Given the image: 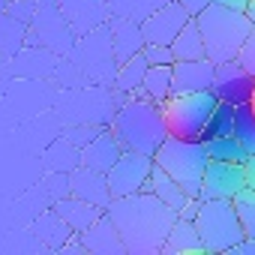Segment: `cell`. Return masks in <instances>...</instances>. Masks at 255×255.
<instances>
[{
	"label": "cell",
	"instance_id": "36",
	"mask_svg": "<svg viewBox=\"0 0 255 255\" xmlns=\"http://www.w3.org/2000/svg\"><path fill=\"white\" fill-rule=\"evenodd\" d=\"M42 192L48 195V201H57V198L72 195L69 174H66V171H48V174H45V183H42Z\"/></svg>",
	"mask_w": 255,
	"mask_h": 255
},
{
	"label": "cell",
	"instance_id": "25",
	"mask_svg": "<svg viewBox=\"0 0 255 255\" xmlns=\"http://www.w3.org/2000/svg\"><path fill=\"white\" fill-rule=\"evenodd\" d=\"M42 165H45V171H75L78 165H81V147H75L72 141H66L63 135L60 138H54L48 147H45V153H42Z\"/></svg>",
	"mask_w": 255,
	"mask_h": 255
},
{
	"label": "cell",
	"instance_id": "43",
	"mask_svg": "<svg viewBox=\"0 0 255 255\" xmlns=\"http://www.w3.org/2000/svg\"><path fill=\"white\" fill-rule=\"evenodd\" d=\"M243 171H246V186H249V189H255V153L243 162Z\"/></svg>",
	"mask_w": 255,
	"mask_h": 255
},
{
	"label": "cell",
	"instance_id": "37",
	"mask_svg": "<svg viewBox=\"0 0 255 255\" xmlns=\"http://www.w3.org/2000/svg\"><path fill=\"white\" fill-rule=\"evenodd\" d=\"M141 54H144V60H147L150 66H171V63H174V51H171V45L147 42V45L141 48Z\"/></svg>",
	"mask_w": 255,
	"mask_h": 255
},
{
	"label": "cell",
	"instance_id": "7",
	"mask_svg": "<svg viewBox=\"0 0 255 255\" xmlns=\"http://www.w3.org/2000/svg\"><path fill=\"white\" fill-rule=\"evenodd\" d=\"M216 93L213 90H201V93H180L162 102V114H165V126L171 138H183V141H201L204 138V126L216 108Z\"/></svg>",
	"mask_w": 255,
	"mask_h": 255
},
{
	"label": "cell",
	"instance_id": "15",
	"mask_svg": "<svg viewBox=\"0 0 255 255\" xmlns=\"http://www.w3.org/2000/svg\"><path fill=\"white\" fill-rule=\"evenodd\" d=\"M189 21V15L183 12L180 0H171V3L159 6L153 15H147L141 21V33H144V42H159V45H171L174 36L183 30V24Z\"/></svg>",
	"mask_w": 255,
	"mask_h": 255
},
{
	"label": "cell",
	"instance_id": "21",
	"mask_svg": "<svg viewBox=\"0 0 255 255\" xmlns=\"http://www.w3.org/2000/svg\"><path fill=\"white\" fill-rule=\"evenodd\" d=\"M30 231L36 234V240H39L45 249H54V252H57V249L72 237V234H75V231L69 228V222H66V219L51 207V204H48L45 210H39V213H36V219L30 222Z\"/></svg>",
	"mask_w": 255,
	"mask_h": 255
},
{
	"label": "cell",
	"instance_id": "32",
	"mask_svg": "<svg viewBox=\"0 0 255 255\" xmlns=\"http://www.w3.org/2000/svg\"><path fill=\"white\" fill-rule=\"evenodd\" d=\"M234 108L237 105H231V102H216V108H213V114H210V120H207V126H204V138L201 141H210V138H222V135H234Z\"/></svg>",
	"mask_w": 255,
	"mask_h": 255
},
{
	"label": "cell",
	"instance_id": "39",
	"mask_svg": "<svg viewBox=\"0 0 255 255\" xmlns=\"http://www.w3.org/2000/svg\"><path fill=\"white\" fill-rule=\"evenodd\" d=\"M6 12L15 15L18 21L30 24V21H33V12H36V0H9V3H6Z\"/></svg>",
	"mask_w": 255,
	"mask_h": 255
},
{
	"label": "cell",
	"instance_id": "31",
	"mask_svg": "<svg viewBox=\"0 0 255 255\" xmlns=\"http://www.w3.org/2000/svg\"><path fill=\"white\" fill-rule=\"evenodd\" d=\"M111 3V15H120V18H129V21H144L147 15H153L159 6L171 3V0H108Z\"/></svg>",
	"mask_w": 255,
	"mask_h": 255
},
{
	"label": "cell",
	"instance_id": "30",
	"mask_svg": "<svg viewBox=\"0 0 255 255\" xmlns=\"http://www.w3.org/2000/svg\"><path fill=\"white\" fill-rule=\"evenodd\" d=\"M204 147H207V156L216 159V162H237V165H243L249 159V150L237 141V135L210 138V141H204Z\"/></svg>",
	"mask_w": 255,
	"mask_h": 255
},
{
	"label": "cell",
	"instance_id": "14",
	"mask_svg": "<svg viewBox=\"0 0 255 255\" xmlns=\"http://www.w3.org/2000/svg\"><path fill=\"white\" fill-rule=\"evenodd\" d=\"M240 189H246V171L237 162H216L210 159L201 183V198H234Z\"/></svg>",
	"mask_w": 255,
	"mask_h": 255
},
{
	"label": "cell",
	"instance_id": "12",
	"mask_svg": "<svg viewBox=\"0 0 255 255\" xmlns=\"http://www.w3.org/2000/svg\"><path fill=\"white\" fill-rule=\"evenodd\" d=\"M216 78V63L210 57L198 60H174L171 63V96L210 90Z\"/></svg>",
	"mask_w": 255,
	"mask_h": 255
},
{
	"label": "cell",
	"instance_id": "3",
	"mask_svg": "<svg viewBox=\"0 0 255 255\" xmlns=\"http://www.w3.org/2000/svg\"><path fill=\"white\" fill-rule=\"evenodd\" d=\"M198 30L204 36V51L213 63H228L237 57L243 39L252 30V21L243 9L234 6H222V3H210L198 18Z\"/></svg>",
	"mask_w": 255,
	"mask_h": 255
},
{
	"label": "cell",
	"instance_id": "40",
	"mask_svg": "<svg viewBox=\"0 0 255 255\" xmlns=\"http://www.w3.org/2000/svg\"><path fill=\"white\" fill-rule=\"evenodd\" d=\"M60 255H87V249H84V240H81V234H72L60 249H57Z\"/></svg>",
	"mask_w": 255,
	"mask_h": 255
},
{
	"label": "cell",
	"instance_id": "45",
	"mask_svg": "<svg viewBox=\"0 0 255 255\" xmlns=\"http://www.w3.org/2000/svg\"><path fill=\"white\" fill-rule=\"evenodd\" d=\"M246 15H249V21L255 24V0H246V9H243Z\"/></svg>",
	"mask_w": 255,
	"mask_h": 255
},
{
	"label": "cell",
	"instance_id": "46",
	"mask_svg": "<svg viewBox=\"0 0 255 255\" xmlns=\"http://www.w3.org/2000/svg\"><path fill=\"white\" fill-rule=\"evenodd\" d=\"M6 3H9V0H0V9H6Z\"/></svg>",
	"mask_w": 255,
	"mask_h": 255
},
{
	"label": "cell",
	"instance_id": "26",
	"mask_svg": "<svg viewBox=\"0 0 255 255\" xmlns=\"http://www.w3.org/2000/svg\"><path fill=\"white\" fill-rule=\"evenodd\" d=\"M147 66H150V63L144 60V54H135V57L126 60V63H120V66H117V75H114V81H111L114 93H117V96H132V93H138Z\"/></svg>",
	"mask_w": 255,
	"mask_h": 255
},
{
	"label": "cell",
	"instance_id": "16",
	"mask_svg": "<svg viewBox=\"0 0 255 255\" xmlns=\"http://www.w3.org/2000/svg\"><path fill=\"white\" fill-rule=\"evenodd\" d=\"M60 63V54L42 48V45H24L15 57H12V72L18 78H30V81H48L54 78V69Z\"/></svg>",
	"mask_w": 255,
	"mask_h": 255
},
{
	"label": "cell",
	"instance_id": "9",
	"mask_svg": "<svg viewBox=\"0 0 255 255\" xmlns=\"http://www.w3.org/2000/svg\"><path fill=\"white\" fill-rule=\"evenodd\" d=\"M27 45H42L60 57H69L75 45V33L63 18L57 0H36L33 21L27 24Z\"/></svg>",
	"mask_w": 255,
	"mask_h": 255
},
{
	"label": "cell",
	"instance_id": "23",
	"mask_svg": "<svg viewBox=\"0 0 255 255\" xmlns=\"http://www.w3.org/2000/svg\"><path fill=\"white\" fill-rule=\"evenodd\" d=\"M144 192H153L159 201H165L174 213H180L192 198L186 195V189L165 171V168H159L156 162H153V171H150V180H147V186H144Z\"/></svg>",
	"mask_w": 255,
	"mask_h": 255
},
{
	"label": "cell",
	"instance_id": "17",
	"mask_svg": "<svg viewBox=\"0 0 255 255\" xmlns=\"http://www.w3.org/2000/svg\"><path fill=\"white\" fill-rule=\"evenodd\" d=\"M105 27H108V33H111V45H114V57H117V63H126L129 57L141 54V48L147 45L138 21L120 18V15H111Z\"/></svg>",
	"mask_w": 255,
	"mask_h": 255
},
{
	"label": "cell",
	"instance_id": "24",
	"mask_svg": "<svg viewBox=\"0 0 255 255\" xmlns=\"http://www.w3.org/2000/svg\"><path fill=\"white\" fill-rule=\"evenodd\" d=\"M186 252H204V243L198 237V228H195V219H186V216H177L168 237H165V246H162V255H186Z\"/></svg>",
	"mask_w": 255,
	"mask_h": 255
},
{
	"label": "cell",
	"instance_id": "18",
	"mask_svg": "<svg viewBox=\"0 0 255 255\" xmlns=\"http://www.w3.org/2000/svg\"><path fill=\"white\" fill-rule=\"evenodd\" d=\"M69 186L75 198H84L96 207H108L111 204V189H108V177L102 171H93L87 165H78L75 171H69Z\"/></svg>",
	"mask_w": 255,
	"mask_h": 255
},
{
	"label": "cell",
	"instance_id": "11",
	"mask_svg": "<svg viewBox=\"0 0 255 255\" xmlns=\"http://www.w3.org/2000/svg\"><path fill=\"white\" fill-rule=\"evenodd\" d=\"M210 90L216 93V99L231 102V105L255 102V75L249 69H243L237 60L216 63V78H213Z\"/></svg>",
	"mask_w": 255,
	"mask_h": 255
},
{
	"label": "cell",
	"instance_id": "19",
	"mask_svg": "<svg viewBox=\"0 0 255 255\" xmlns=\"http://www.w3.org/2000/svg\"><path fill=\"white\" fill-rule=\"evenodd\" d=\"M120 153H123V144H120L117 135L111 132V126H105V129H102L90 144L81 147V165L108 174V168L120 159Z\"/></svg>",
	"mask_w": 255,
	"mask_h": 255
},
{
	"label": "cell",
	"instance_id": "27",
	"mask_svg": "<svg viewBox=\"0 0 255 255\" xmlns=\"http://www.w3.org/2000/svg\"><path fill=\"white\" fill-rule=\"evenodd\" d=\"M24 45H27V24L9 15L6 9H0V57L12 60Z\"/></svg>",
	"mask_w": 255,
	"mask_h": 255
},
{
	"label": "cell",
	"instance_id": "1",
	"mask_svg": "<svg viewBox=\"0 0 255 255\" xmlns=\"http://www.w3.org/2000/svg\"><path fill=\"white\" fill-rule=\"evenodd\" d=\"M105 213L120 231L126 255H162L165 237L177 219V213L165 201L144 189L123 198H111Z\"/></svg>",
	"mask_w": 255,
	"mask_h": 255
},
{
	"label": "cell",
	"instance_id": "35",
	"mask_svg": "<svg viewBox=\"0 0 255 255\" xmlns=\"http://www.w3.org/2000/svg\"><path fill=\"white\" fill-rule=\"evenodd\" d=\"M102 129H105V126H93V123H66L60 135H63L66 141H72L75 147H84V144H90Z\"/></svg>",
	"mask_w": 255,
	"mask_h": 255
},
{
	"label": "cell",
	"instance_id": "41",
	"mask_svg": "<svg viewBox=\"0 0 255 255\" xmlns=\"http://www.w3.org/2000/svg\"><path fill=\"white\" fill-rule=\"evenodd\" d=\"M210 3H213V0H180V6H183V12H186L189 18H198Z\"/></svg>",
	"mask_w": 255,
	"mask_h": 255
},
{
	"label": "cell",
	"instance_id": "28",
	"mask_svg": "<svg viewBox=\"0 0 255 255\" xmlns=\"http://www.w3.org/2000/svg\"><path fill=\"white\" fill-rule=\"evenodd\" d=\"M171 51H174V60H198V57H207V51H204V36H201L195 18H189V21L183 24V30L174 36Z\"/></svg>",
	"mask_w": 255,
	"mask_h": 255
},
{
	"label": "cell",
	"instance_id": "22",
	"mask_svg": "<svg viewBox=\"0 0 255 255\" xmlns=\"http://www.w3.org/2000/svg\"><path fill=\"white\" fill-rule=\"evenodd\" d=\"M51 207L69 222V228L75 231V234H81V231H87L105 210L102 207H96V204H90V201H84V198H75V195H66V198H57V201H51Z\"/></svg>",
	"mask_w": 255,
	"mask_h": 255
},
{
	"label": "cell",
	"instance_id": "42",
	"mask_svg": "<svg viewBox=\"0 0 255 255\" xmlns=\"http://www.w3.org/2000/svg\"><path fill=\"white\" fill-rule=\"evenodd\" d=\"M231 252H234V255H255V237H243Z\"/></svg>",
	"mask_w": 255,
	"mask_h": 255
},
{
	"label": "cell",
	"instance_id": "2",
	"mask_svg": "<svg viewBox=\"0 0 255 255\" xmlns=\"http://www.w3.org/2000/svg\"><path fill=\"white\" fill-rule=\"evenodd\" d=\"M111 132L117 135L123 150H138V153L156 156V150L168 138L162 105L141 93L123 96L114 111V120H111Z\"/></svg>",
	"mask_w": 255,
	"mask_h": 255
},
{
	"label": "cell",
	"instance_id": "8",
	"mask_svg": "<svg viewBox=\"0 0 255 255\" xmlns=\"http://www.w3.org/2000/svg\"><path fill=\"white\" fill-rule=\"evenodd\" d=\"M69 60L78 66V72L90 81V84H105L111 87L114 75H117V57H114V45H111V33L108 27H96L84 36L75 39L72 51H69Z\"/></svg>",
	"mask_w": 255,
	"mask_h": 255
},
{
	"label": "cell",
	"instance_id": "10",
	"mask_svg": "<svg viewBox=\"0 0 255 255\" xmlns=\"http://www.w3.org/2000/svg\"><path fill=\"white\" fill-rule=\"evenodd\" d=\"M153 156L147 153H138V150H123L120 159L108 168V189H111V198H123V195H132V192H141L150 180V171H153Z\"/></svg>",
	"mask_w": 255,
	"mask_h": 255
},
{
	"label": "cell",
	"instance_id": "5",
	"mask_svg": "<svg viewBox=\"0 0 255 255\" xmlns=\"http://www.w3.org/2000/svg\"><path fill=\"white\" fill-rule=\"evenodd\" d=\"M156 165L165 168L183 189L189 198H201V183H204V171L210 165L207 147L204 141H183V138H165L162 147L156 150Z\"/></svg>",
	"mask_w": 255,
	"mask_h": 255
},
{
	"label": "cell",
	"instance_id": "44",
	"mask_svg": "<svg viewBox=\"0 0 255 255\" xmlns=\"http://www.w3.org/2000/svg\"><path fill=\"white\" fill-rule=\"evenodd\" d=\"M213 3H222V6H234V9H246V0H213Z\"/></svg>",
	"mask_w": 255,
	"mask_h": 255
},
{
	"label": "cell",
	"instance_id": "29",
	"mask_svg": "<svg viewBox=\"0 0 255 255\" xmlns=\"http://www.w3.org/2000/svg\"><path fill=\"white\" fill-rule=\"evenodd\" d=\"M138 93L153 99V102H159V105L165 99H171V66H147Z\"/></svg>",
	"mask_w": 255,
	"mask_h": 255
},
{
	"label": "cell",
	"instance_id": "20",
	"mask_svg": "<svg viewBox=\"0 0 255 255\" xmlns=\"http://www.w3.org/2000/svg\"><path fill=\"white\" fill-rule=\"evenodd\" d=\"M81 240H84V249L90 255H126L120 231L114 228V222L108 219V213H102L87 231H81Z\"/></svg>",
	"mask_w": 255,
	"mask_h": 255
},
{
	"label": "cell",
	"instance_id": "4",
	"mask_svg": "<svg viewBox=\"0 0 255 255\" xmlns=\"http://www.w3.org/2000/svg\"><path fill=\"white\" fill-rule=\"evenodd\" d=\"M123 96L114 93V87L105 84H84V87H63L54 93V111L66 123H93V126H111L114 111Z\"/></svg>",
	"mask_w": 255,
	"mask_h": 255
},
{
	"label": "cell",
	"instance_id": "34",
	"mask_svg": "<svg viewBox=\"0 0 255 255\" xmlns=\"http://www.w3.org/2000/svg\"><path fill=\"white\" fill-rule=\"evenodd\" d=\"M234 210H237V219L243 225V234L246 237H255V189H240L234 198H231Z\"/></svg>",
	"mask_w": 255,
	"mask_h": 255
},
{
	"label": "cell",
	"instance_id": "33",
	"mask_svg": "<svg viewBox=\"0 0 255 255\" xmlns=\"http://www.w3.org/2000/svg\"><path fill=\"white\" fill-rule=\"evenodd\" d=\"M234 135L252 156L255 153V102H243L234 108Z\"/></svg>",
	"mask_w": 255,
	"mask_h": 255
},
{
	"label": "cell",
	"instance_id": "13",
	"mask_svg": "<svg viewBox=\"0 0 255 255\" xmlns=\"http://www.w3.org/2000/svg\"><path fill=\"white\" fill-rule=\"evenodd\" d=\"M57 6L63 12V18L69 21L75 39L108 24L111 18V3L108 0H57Z\"/></svg>",
	"mask_w": 255,
	"mask_h": 255
},
{
	"label": "cell",
	"instance_id": "6",
	"mask_svg": "<svg viewBox=\"0 0 255 255\" xmlns=\"http://www.w3.org/2000/svg\"><path fill=\"white\" fill-rule=\"evenodd\" d=\"M195 228L204 243V252H231L246 237L231 198H201Z\"/></svg>",
	"mask_w": 255,
	"mask_h": 255
},
{
	"label": "cell",
	"instance_id": "38",
	"mask_svg": "<svg viewBox=\"0 0 255 255\" xmlns=\"http://www.w3.org/2000/svg\"><path fill=\"white\" fill-rule=\"evenodd\" d=\"M243 69H249L252 75H255V24H252V30H249V36L243 39V45H240V51H237V57H234Z\"/></svg>",
	"mask_w": 255,
	"mask_h": 255
}]
</instances>
